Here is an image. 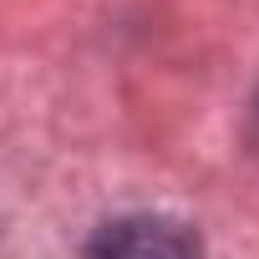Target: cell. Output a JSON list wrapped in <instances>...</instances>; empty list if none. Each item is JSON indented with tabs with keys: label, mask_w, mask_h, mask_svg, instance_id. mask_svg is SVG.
Here are the masks:
<instances>
[{
	"label": "cell",
	"mask_w": 259,
	"mask_h": 259,
	"mask_svg": "<svg viewBox=\"0 0 259 259\" xmlns=\"http://www.w3.org/2000/svg\"><path fill=\"white\" fill-rule=\"evenodd\" d=\"M81 259H198V239L163 213H133V219H112L102 224Z\"/></svg>",
	"instance_id": "obj_1"
},
{
	"label": "cell",
	"mask_w": 259,
	"mask_h": 259,
	"mask_svg": "<svg viewBox=\"0 0 259 259\" xmlns=\"http://www.w3.org/2000/svg\"><path fill=\"white\" fill-rule=\"evenodd\" d=\"M249 138H254V148H259V97H254V112H249Z\"/></svg>",
	"instance_id": "obj_2"
}]
</instances>
